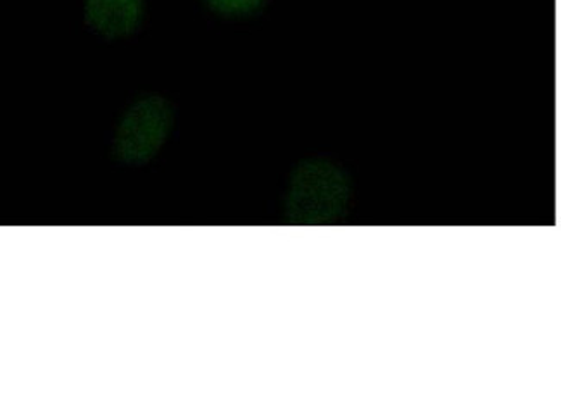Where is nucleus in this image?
I'll use <instances>...</instances> for the list:
<instances>
[{"label":"nucleus","instance_id":"nucleus-4","mask_svg":"<svg viewBox=\"0 0 561 419\" xmlns=\"http://www.w3.org/2000/svg\"><path fill=\"white\" fill-rule=\"evenodd\" d=\"M201 2L216 18L244 20L261 13L270 0H201Z\"/></svg>","mask_w":561,"mask_h":419},{"label":"nucleus","instance_id":"nucleus-2","mask_svg":"<svg viewBox=\"0 0 561 419\" xmlns=\"http://www.w3.org/2000/svg\"><path fill=\"white\" fill-rule=\"evenodd\" d=\"M347 178L327 161H306L290 179L289 209L294 218H325L346 202Z\"/></svg>","mask_w":561,"mask_h":419},{"label":"nucleus","instance_id":"nucleus-1","mask_svg":"<svg viewBox=\"0 0 561 419\" xmlns=\"http://www.w3.org/2000/svg\"><path fill=\"white\" fill-rule=\"evenodd\" d=\"M175 127V107L159 94H144L123 110L111 152L125 166H146L161 152Z\"/></svg>","mask_w":561,"mask_h":419},{"label":"nucleus","instance_id":"nucleus-3","mask_svg":"<svg viewBox=\"0 0 561 419\" xmlns=\"http://www.w3.org/2000/svg\"><path fill=\"white\" fill-rule=\"evenodd\" d=\"M146 13V0H82L87 28L104 40L131 37L142 26Z\"/></svg>","mask_w":561,"mask_h":419}]
</instances>
